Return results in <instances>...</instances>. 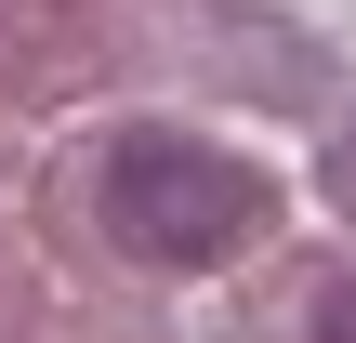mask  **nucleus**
Here are the masks:
<instances>
[{
  "mask_svg": "<svg viewBox=\"0 0 356 343\" xmlns=\"http://www.w3.org/2000/svg\"><path fill=\"white\" fill-rule=\"evenodd\" d=\"M264 225V172L198 132H119L106 145V238L132 264H225Z\"/></svg>",
  "mask_w": 356,
  "mask_h": 343,
  "instance_id": "f257e3e1",
  "label": "nucleus"
},
{
  "mask_svg": "<svg viewBox=\"0 0 356 343\" xmlns=\"http://www.w3.org/2000/svg\"><path fill=\"white\" fill-rule=\"evenodd\" d=\"M304 343H356V278H343V291H317V317H304Z\"/></svg>",
  "mask_w": 356,
  "mask_h": 343,
  "instance_id": "f03ea898",
  "label": "nucleus"
}]
</instances>
